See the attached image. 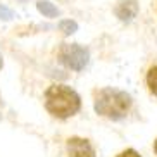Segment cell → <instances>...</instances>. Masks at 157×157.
Instances as JSON below:
<instances>
[{
	"instance_id": "obj_5",
	"label": "cell",
	"mask_w": 157,
	"mask_h": 157,
	"mask_svg": "<svg viewBox=\"0 0 157 157\" xmlns=\"http://www.w3.org/2000/svg\"><path fill=\"white\" fill-rule=\"evenodd\" d=\"M138 14V4L136 0H123L117 7H116V16L123 23H131Z\"/></svg>"
},
{
	"instance_id": "obj_2",
	"label": "cell",
	"mask_w": 157,
	"mask_h": 157,
	"mask_svg": "<svg viewBox=\"0 0 157 157\" xmlns=\"http://www.w3.org/2000/svg\"><path fill=\"white\" fill-rule=\"evenodd\" d=\"M45 107L54 117L67 119L81 107L79 95L66 85H52L45 92Z\"/></svg>"
},
{
	"instance_id": "obj_12",
	"label": "cell",
	"mask_w": 157,
	"mask_h": 157,
	"mask_svg": "<svg viewBox=\"0 0 157 157\" xmlns=\"http://www.w3.org/2000/svg\"><path fill=\"white\" fill-rule=\"evenodd\" d=\"M154 152L157 154V140H155V142H154Z\"/></svg>"
},
{
	"instance_id": "obj_3",
	"label": "cell",
	"mask_w": 157,
	"mask_h": 157,
	"mask_svg": "<svg viewBox=\"0 0 157 157\" xmlns=\"http://www.w3.org/2000/svg\"><path fill=\"white\" fill-rule=\"evenodd\" d=\"M60 64L66 66L71 71H83L88 66L90 52L88 48L81 47L79 43H62L57 52Z\"/></svg>"
},
{
	"instance_id": "obj_4",
	"label": "cell",
	"mask_w": 157,
	"mask_h": 157,
	"mask_svg": "<svg viewBox=\"0 0 157 157\" xmlns=\"http://www.w3.org/2000/svg\"><path fill=\"white\" fill-rule=\"evenodd\" d=\"M66 148H67L69 157H95V150H93V147L90 145V142L85 140V138L73 136V138L67 140Z\"/></svg>"
},
{
	"instance_id": "obj_1",
	"label": "cell",
	"mask_w": 157,
	"mask_h": 157,
	"mask_svg": "<svg viewBox=\"0 0 157 157\" xmlns=\"http://www.w3.org/2000/svg\"><path fill=\"white\" fill-rule=\"evenodd\" d=\"M131 104L133 100L129 97V93L116 90V88H102L100 92L95 93L93 107H95V112L102 117L119 121L128 114Z\"/></svg>"
},
{
	"instance_id": "obj_13",
	"label": "cell",
	"mask_w": 157,
	"mask_h": 157,
	"mask_svg": "<svg viewBox=\"0 0 157 157\" xmlns=\"http://www.w3.org/2000/svg\"><path fill=\"white\" fill-rule=\"evenodd\" d=\"M0 121H2V114H0Z\"/></svg>"
},
{
	"instance_id": "obj_8",
	"label": "cell",
	"mask_w": 157,
	"mask_h": 157,
	"mask_svg": "<svg viewBox=\"0 0 157 157\" xmlns=\"http://www.w3.org/2000/svg\"><path fill=\"white\" fill-rule=\"evenodd\" d=\"M59 29L64 33L66 36H69V35H74L78 31V23L73 21V19H62L59 23Z\"/></svg>"
},
{
	"instance_id": "obj_14",
	"label": "cell",
	"mask_w": 157,
	"mask_h": 157,
	"mask_svg": "<svg viewBox=\"0 0 157 157\" xmlns=\"http://www.w3.org/2000/svg\"><path fill=\"white\" fill-rule=\"evenodd\" d=\"M0 104H2V98H0Z\"/></svg>"
},
{
	"instance_id": "obj_7",
	"label": "cell",
	"mask_w": 157,
	"mask_h": 157,
	"mask_svg": "<svg viewBox=\"0 0 157 157\" xmlns=\"http://www.w3.org/2000/svg\"><path fill=\"white\" fill-rule=\"evenodd\" d=\"M145 79H147V86H148V90H150V93L157 97V66H152V67L148 69Z\"/></svg>"
},
{
	"instance_id": "obj_6",
	"label": "cell",
	"mask_w": 157,
	"mask_h": 157,
	"mask_svg": "<svg viewBox=\"0 0 157 157\" xmlns=\"http://www.w3.org/2000/svg\"><path fill=\"white\" fill-rule=\"evenodd\" d=\"M36 9H38V12L43 14L45 17H57V16L60 14L59 9H57L52 2H48V0H38L36 2Z\"/></svg>"
},
{
	"instance_id": "obj_11",
	"label": "cell",
	"mask_w": 157,
	"mask_h": 157,
	"mask_svg": "<svg viewBox=\"0 0 157 157\" xmlns=\"http://www.w3.org/2000/svg\"><path fill=\"white\" fill-rule=\"evenodd\" d=\"M4 67V57H2V54H0V69Z\"/></svg>"
},
{
	"instance_id": "obj_9",
	"label": "cell",
	"mask_w": 157,
	"mask_h": 157,
	"mask_svg": "<svg viewBox=\"0 0 157 157\" xmlns=\"http://www.w3.org/2000/svg\"><path fill=\"white\" fill-rule=\"evenodd\" d=\"M14 17H16L14 10H10L7 5L0 4V21H10V19H14Z\"/></svg>"
},
{
	"instance_id": "obj_10",
	"label": "cell",
	"mask_w": 157,
	"mask_h": 157,
	"mask_svg": "<svg viewBox=\"0 0 157 157\" xmlns=\"http://www.w3.org/2000/svg\"><path fill=\"white\" fill-rule=\"evenodd\" d=\"M117 157H140V154L136 152V150H133V148H128L124 152H121Z\"/></svg>"
}]
</instances>
